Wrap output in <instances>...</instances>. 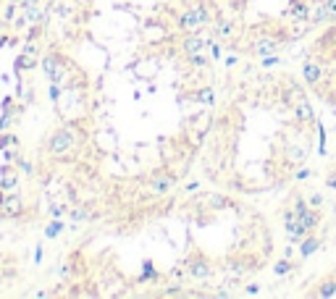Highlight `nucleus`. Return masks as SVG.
<instances>
[{
	"mask_svg": "<svg viewBox=\"0 0 336 299\" xmlns=\"http://www.w3.org/2000/svg\"><path fill=\"white\" fill-rule=\"evenodd\" d=\"M76 145V134H74V123H66L60 126V129H55L48 142H45V150H48V155L53 157H63L66 152H71Z\"/></svg>",
	"mask_w": 336,
	"mask_h": 299,
	"instance_id": "obj_1",
	"label": "nucleus"
},
{
	"mask_svg": "<svg viewBox=\"0 0 336 299\" xmlns=\"http://www.w3.org/2000/svg\"><path fill=\"white\" fill-rule=\"evenodd\" d=\"M24 215V200L16 192H6L0 200V218H21Z\"/></svg>",
	"mask_w": 336,
	"mask_h": 299,
	"instance_id": "obj_2",
	"label": "nucleus"
},
{
	"mask_svg": "<svg viewBox=\"0 0 336 299\" xmlns=\"http://www.w3.org/2000/svg\"><path fill=\"white\" fill-rule=\"evenodd\" d=\"M323 76H326V69L320 66L315 58H308V60L302 63V79H305V84L318 87L320 82H323Z\"/></svg>",
	"mask_w": 336,
	"mask_h": 299,
	"instance_id": "obj_3",
	"label": "nucleus"
},
{
	"mask_svg": "<svg viewBox=\"0 0 336 299\" xmlns=\"http://www.w3.org/2000/svg\"><path fill=\"white\" fill-rule=\"evenodd\" d=\"M208 42L210 40H205V37H200V31H187L184 35V40H181V53H184L187 58L189 55H197V53H203L205 47H208Z\"/></svg>",
	"mask_w": 336,
	"mask_h": 299,
	"instance_id": "obj_4",
	"label": "nucleus"
},
{
	"mask_svg": "<svg viewBox=\"0 0 336 299\" xmlns=\"http://www.w3.org/2000/svg\"><path fill=\"white\" fill-rule=\"evenodd\" d=\"M176 26L181 29V31H203V19L197 16V11L194 8H187V11H181L179 16H176Z\"/></svg>",
	"mask_w": 336,
	"mask_h": 299,
	"instance_id": "obj_5",
	"label": "nucleus"
},
{
	"mask_svg": "<svg viewBox=\"0 0 336 299\" xmlns=\"http://www.w3.org/2000/svg\"><path fill=\"white\" fill-rule=\"evenodd\" d=\"M0 189L3 192H16L19 189V168L16 163H6L0 168Z\"/></svg>",
	"mask_w": 336,
	"mask_h": 299,
	"instance_id": "obj_6",
	"label": "nucleus"
},
{
	"mask_svg": "<svg viewBox=\"0 0 336 299\" xmlns=\"http://www.w3.org/2000/svg\"><path fill=\"white\" fill-rule=\"evenodd\" d=\"M40 66H42V74L48 76V82H53V79H55V74H58V69L63 66V55H60V53H55V50H48V53L42 55Z\"/></svg>",
	"mask_w": 336,
	"mask_h": 299,
	"instance_id": "obj_7",
	"label": "nucleus"
},
{
	"mask_svg": "<svg viewBox=\"0 0 336 299\" xmlns=\"http://www.w3.org/2000/svg\"><path fill=\"white\" fill-rule=\"evenodd\" d=\"M279 50V40L276 37H257L250 42V53L257 55V58H263V55H271V53H276Z\"/></svg>",
	"mask_w": 336,
	"mask_h": 299,
	"instance_id": "obj_8",
	"label": "nucleus"
},
{
	"mask_svg": "<svg viewBox=\"0 0 336 299\" xmlns=\"http://www.w3.org/2000/svg\"><path fill=\"white\" fill-rule=\"evenodd\" d=\"M187 268H189V276H192V278L208 281V278L213 276V265H210L205 257H194V260H189V262H187Z\"/></svg>",
	"mask_w": 336,
	"mask_h": 299,
	"instance_id": "obj_9",
	"label": "nucleus"
},
{
	"mask_svg": "<svg viewBox=\"0 0 336 299\" xmlns=\"http://www.w3.org/2000/svg\"><path fill=\"white\" fill-rule=\"evenodd\" d=\"M174 186H176V176H174V173H160V176H155L150 181V192L160 197V194H165L168 189H174Z\"/></svg>",
	"mask_w": 336,
	"mask_h": 299,
	"instance_id": "obj_10",
	"label": "nucleus"
},
{
	"mask_svg": "<svg viewBox=\"0 0 336 299\" xmlns=\"http://www.w3.org/2000/svg\"><path fill=\"white\" fill-rule=\"evenodd\" d=\"M284 16H294L297 21H310L313 8H310V3H305V0H292V6L284 11Z\"/></svg>",
	"mask_w": 336,
	"mask_h": 299,
	"instance_id": "obj_11",
	"label": "nucleus"
},
{
	"mask_svg": "<svg viewBox=\"0 0 336 299\" xmlns=\"http://www.w3.org/2000/svg\"><path fill=\"white\" fill-rule=\"evenodd\" d=\"M292 110H294V118H297L299 123H315V110H313V105L305 100V97L297 100Z\"/></svg>",
	"mask_w": 336,
	"mask_h": 299,
	"instance_id": "obj_12",
	"label": "nucleus"
},
{
	"mask_svg": "<svg viewBox=\"0 0 336 299\" xmlns=\"http://www.w3.org/2000/svg\"><path fill=\"white\" fill-rule=\"evenodd\" d=\"M297 220H299V226L308 231V234H313L318 226H320V213H318V208H308L302 215H297Z\"/></svg>",
	"mask_w": 336,
	"mask_h": 299,
	"instance_id": "obj_13",
	"label": "nucleus"
},
{
	"mask_svg": "<svg viewBox=\"0 0 336 299\" xmlns=\"http://www.w3.org/2000/svg\"><path fill=\"white\" fill-rule=\"evenodd\" d=\"M320 247H323V242H320L318 236L308 234L305 239H299V257H310V255H315Z\"/></svg>",
	"mask_w": 336,
	"mask_h": 299,
	"instance_id": "obj_14",
	"label": "nucleus"
},
{
	"mask_svg": "<svg viewBox=\"0 0 336 299\" xmlns=\"http://www.w3.org/2000/svg\"><path fill=\"white\" fill-rule=\"evenodd\" d=\"M313 296H318V299H331V296H336V278L333 276L323 278V281L318 283V289L313 291Z\"/></svg>",
	"mask_w": 336,
	"mask_h": 299,
	"instance_id": "obj_15",
	"label": "nucleus"
},
{
	"mask_svg": "<svg viewBox=\"0 0 336 299\" xmlns=\"http://www.w3.org/2000/svg\"><path fill=\"white\" fill-rule=\"evenodd\" d=\"M213 31H216V37H221V40H228L237 31V24L231 21V19H218L216 21V26H213Z\"/></svg>",
	"mask_w": 336,
	"mask_h": 299,
	"instance_id": "obj_16",
	"label": "nucleus"
},
{
	"mask_svg": "<svg viewBox=\"0 0 336 299\" xmlns=\"http://www.w3.org/2000/svg\"><path fill=\"white\" fill-rule=\"evenodd\" d=\"M333 16H331V11H328V6H326V0H320V3L313 8V16H310V24H326V21H331Z\"/></svg>",
	"mask_w": 336,
	"mask_h": 299,
	"instance_id": "obj_17",
	"label": "nucleus"
},
{
	"mask_svg": "<svg viewBox=\"0 0 336 299\" xmlns=\"http://www.w3.org/2000/svg\"><path fill=\"white\" fill-rule=\"evenodd\" d=\"M42 19H45V11L42 8H37V6H32V8H24V21L32 26V24H42Z\"/></svg>",
	"mask_w": 336,
	"mask_h": 299,
	"instance_id": "obj_18",
	"label": "nucleus"
},
{
	"mask_svg": "<svg viewBox=\"0 0 336 299\" xmlns=\"http://www.w3.org/2000/svg\"><path fill=\"white\" fill-rule=\"evenodd\" d=\"M66 228V223L63 220H58V218H53L48 226H45V239H55V236H60V231Z\"/></svg>",
	"mask_w": 336,
	"mask_h": 299,
	"instance_id": "obj_19",
	"label": "nucleus"
},
{
	"mask_svg": "<svg viewBox=\"0 0 336 299\" xmlns=\"http://www.w3.org/2000/svg\"><path fill=\"white\" fill-rule=\"evenodd\" d=\"M294 268H297V265H294L292 260H286V257H284V260H279L276 265H273V273H276V276H289V273L294 271Z\"/></svg>",
	"mask_w": 336,
	"mask_h": 299,
	"instance_id": "obj_20",
	"label": "nucleus"
},
{
	"mask_svg": "<svg viewBox=\"0 0 336 299\" xmlns=\"http://www.w3.org/2000/svg\"><path fill=\"white\" fill-rule=\"evenodd\" d=\"M187 60L192 63L194 69H208V66H210V55H205V50H203V53H197V55H189Z\"/></svg>",
	"mask_w": 336,
	"mask_h": 299,
	"instance_id": "obj_21",
	"label": "nucleus"
},
{
	"mask_svg": "<svg viewBox=\"0 0 336 299\" xmlns=\"http://www.w3.org/2000/svg\"><path fill=\"white\" fill-rule=\"evenodd\" d=\"M160 276H158V271L152 268V262H145V273L137 278V283H147V281H158Z\"/></svg>",
	"mask_w": 336,
	"mask_h": 299,
	"instance_id": "obj_22",
	"label": "nucleus"
},
{
	"mask_svg": "<svg viewBox=\"0 0 336 299\" xmlns=\"http://www.w3.org/2000/svg\"><path fill=\"white\" fill-rule=\"evenodd\" d=\"M197 103H203V105H213V100H216V94H213L210 87H203V89H197Z\"/></svg>",
	"mask_w": 336,
	"mask_h": 299,
	"instance_id": "obj_23",
	"label": "nucleus"
},
{
	"mask_svg": "<svg viewBox=\"0 0 336 299\" xmlns=\"http://www.w3.org/2000/svg\"><path fill=\"white\" fill-rule=\"evenodd\" d=\"M13 163H16V168H19L21 173H26V176H35V173H37V168H35L32 163H29L26 157H21V155H19V157H16V160H13Z\"/></svg>",
	"mask_w": 336,
	"mask_h": 299,
	"instance_id": "obj_24",
	"label": "nucleus"
},
{
	"mask_svg": "<svg viewBox=\"0 0 336 299\" xmlns=\"http://www.w3.org/2000/svg\"><path fill=\"white\" fill-rule=\"evenodd\" d=\"M69 215H71L74 223H82V220H87V218H89V213H87L84 208H79V205H74V208L69 210Z\"/></svg>",
	"mask_w": 336,
	"mask_h": 299,
	"instance_id": "obj_25",
	"label": "nucleus"
},
{
	"mask_svg": "<svg viewBox=\"0 0 336 299\" xmlns=\"http://www.w3.org/2000/svg\"><path fill=\"white\" fill-rule=\"evenodd\" d=\"M208 50H210V58H213V60H221V58H223V47L218 45V40H210V42H208Z\"/></svg>",
	"mask_w": 336,
	"mask_h": 299,
	"instance_id": "obj_26",
	"label": "nucleus"
},
{
	"mask_svg": "<svg viewBox=\"0 0 336 299\" xmlns=\"http://www.w3.org/2000/svg\"><path fill=\"white\" fill-rule=\"evenodd\" d=\"M279 63H281V58H279L276 53H271V55H263V58H260V66H263V69H273V66H279Z\"/></svg>",
	"mask_w": 336,
	"mask_h": 299,
	"instance_id": "obj_27",
	"label": "nucleus"
},
{
	"mask_svg": "<svg viewBox=\"0 0 336 299\" xmlns=\"http://www.w3.org/2000/svg\"><path fill=\"white\" fill-rule=\"evenodd\" d=\"M308 208H310V202L305 200V197H294V213H297V215H302Z\"/></svg>",
	"mask_w": 336,
	"mask_h": 299,
	"instance_id": "obj_28",
	"label": "nucleus"
},
{
	"mask_svg": "<svg viewBox=\"0 0 336 299\" xmlns=\"http://www.w3.org/2000/svg\"><path fill=\"white\" fill-rule=\"evenodd\" d=\"M310 208H318V210L323 208V194H320V192H313L310 194Z\"/></svg>",
	"mask_w": 336,
	"mask_h": 299,
	"instance_id": "obj_29",
	"label": "nucleus"
},
{
	"mask_svg": "<svg viewBox=\"0 0 336 299\" xmlns=\"http://www.w3.org/2000/svg\"><path fill=\"white\" fill-rule=\"evenodd\" d=\"M16 3H13V0H11V3L6 6V21H13V19H16Z\"/></svg>",
	"mask_w": 336,
	"mask_h": 299,
	"instance_id": "obj_30",
	"label": "nucleus"
},
{
	"mask_svg": "<svg viewBox=\"0 0 336 299\" xmlns=\"http://www.w3.org/2000/svg\"><path fill=\"white\" fill-rule=\"evenodd\" d=\"M294 179H297V181H308V179H310V168H299V171L294 173Z\"/></svg>",
	"mask_w": 336,
	"mask_h": 299,
	"instance_id": "obj_31",
	"label": "nucleus"
},
{
	"mask_svg": "<svg viewBox=\"0 0 336 299\" xmlns=\"http://www.w3.org/2000/svg\"><path fill=\"white\" fill-rule=\"evenodd\" d=\"M326 186H328V189H336V168H333V171L328 173V176H326Z\"/></svg>",
	"mask_w": 336,
	"mask_h": 299,
	"instance_id": "obj_32",
	"label": "nucleus"
},
{
	"mask_svg": "<svg viewBox=\"0 0 336 299\" xmlns=\"http://www.w3.org/2000/svg\"><path fill=\"white\" fill-rule=\"evenodd\" d=\"M244 294H250V296H255V294H260V286L257 283H250L247 289H244Z\"/></svg>",
	"mask_w": 336,
	"mask_h": 299,
	"instance_id": "obj_33",
	"label": "nucleus"
},
{
	"mask_svg": "<svg viewBox=\"0 0 336 299\" xmlns=\"http://www.w3.org/2000/svg\"><path fill=\"white\" fill-rule=\"evenodd\" d=\"M42 255H45V249H42V244H37V252H35V265H40V262H42Z\"/></svg>",
	"mask_w": 336,
	"mask_h": 299,
	"instance_id": "obj_34",
	"label": "nucleus"
},
{
	"mask_svg": "<svg viewBox=\"0 0 336 299\" xmlns=\"http://www.w3.org/2000/svg\"><path fill=\"white\" fill-rule=\"evenodd\" d=\"M60 213H63V208H60V205H50V215H53V218H60Z\"/></svg>",
	"mask_w": 336,
	"mask_h": 299,
	"instance_id": "obj_35",
	"label": "nucleus"
},
{
	"mask_svg": "<svg viewBox=\"0 0 336 299\" xmlns=\"http://www.w3.org/2000/svg\"><path fill=\"white\" fill-rule=\"evenodd\" d=\"M237 63H239V55H226V66H228V69L237 66Z\"/></svg>",
	"mask_w": 336,
	"mask_h": 299,
	"instance_id": "obj_36",
	"label": "nucleus"
},
{
	"mask_svg": "<svg viewBox=\"0 0 336 299\" xmlns=\"http://www.w3.org/2000/svg\"><path fill=\"white\" fill-rule=\"evenodd\" d=\"M326 6H328V11H331V16L336 19V0H326Z\"/></svg>",
	"mask_w": 336,
	"mask_h": 299,
	"instance_id": "obj_37",
	"label": "nucleus"
},
{
	"mask_svg": "<svg viewBox=\"0 0 336 299\" xmlns=\"http://www.w3.org/2000/svg\"><path fill=\"white\" fill-rule=\"evenodd\" d=\"M40 0H21V8H32V6H37Z\"/></svg>",
	"mask_w": 336,
	"mask_h": 299,
	"instance_id": "obj_38",
	"label": "nucleus"
},
{
	"mask_svg": "<svg viewBox=\"0 0 336 299\" xmlns=\"http://www.w3.org/2000/svg\"><path fill=\"white\" fill-rule=\"evenodd\" d=\"M8 42H11V35H3V31H0V47L8 45Z\"/></svg>",
	"mask_w": 336,
	"mask_h": 299,
	"instance_id": "obj_39",
	"label": "nucleus"
},
{
	"mask_svg": "<svg viewBox=\"0 0 336 299\" xmlns=\"http://www.w3.org/2000/svg\"><path fill=\"white\" fill-rule=\"evenodd\" d=\"M3 260H6V255H3V252H0V262H3Z\"/></svg>",
	"mask_w": 336,
	"mask_h": 299,
	"instance_id": "obj_40",
	"label": "nucleus"
}]
</instances>
